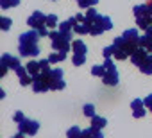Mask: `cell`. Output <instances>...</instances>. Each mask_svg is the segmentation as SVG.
<instances>
[{
    "label": "cell",
    "mask_w": 152,
    "mask_h": 138,
    "mask_svg": "<svg viewBox=\"0 0 152 138\" xmlns=\"http://www.w3.org/2000/svg\"><path fill=\"white\" fill-rule=\"evenodd\" d=\"M83 136H93V138H102V129H99V127L91 126L90 129L83 131Z\"/></svg>",
    "instance_id": "18"
},
{
    "label": "cell",
    "mask_w": 152,
    "mask_h": 138,
    "mask_svg": "<svg viewBox=\"0 0 152 138\" xmlns=\"http://www.w3.org/2000/svg\"><path fill=\"white\" fill-rule=\"evenodd\" d=\"M113 48H115V52H113V56H115V59H118V61H124V59H127L132 52H134V48L125 41V38L124 36H120V38H115V41H113Z\"/></svg>",
    "instance_id": "4"
},
{
    "label": "cell",
    "mask_w": 152,
    "mask_h": 138,
    "mask_svg": "<svg viewBox=\"0 0 152 138\" xmlns=\"http://www.w3.org/2000/svg\"><path fill=\"white\" fill-rule=\"evenodd\" d=\"M11 18H7V16H2V18H0V29H2V31H9L11 29Z\"/></svg>",
    "instance_id": "26"
},
{
    "label": "cell",
    "mask_w": 152,
    "mask_h": 138,
    "mask_svg": "<svg viewBox=\"0 0 152 138\" xmlns=\"http://www.w3.org/2000/svg\"><path fill=\"white\" fill-rule=\"evenodd\" d=\"M109 29H113V22H111V18H109V16H102V15H99V16L93 20V23H91V31H90V34H91V36H100V34H104V32L109 31Z\"/></svg>",
    "instance_id": "5"
},
{
    "label": "cell",
    "mask_w": 152,
    "mask_h": 138,
    "mask_svg": "<svg viewBox=\"0 0 152 138\" xmlns=\"http://www.w3.org/2000/svg\"><path fill=\"white\" fill-rule=\"evenodd\" d=\"M104 65H106V76L102 77V83L106 86H116L118 84V72H116V66H115L113 59L106 57Z\"/></svg>",
    "instance_id": "6"
},
{
    "label": "cell",
    "mask_w": 152,
    "mask_h": 138,
    "mask_svg": "<svg viewBox=\"0 0 152 138\" xmlns=\"http://www.w3.org/2000/svg\"><path fill=\"white\" fill-rule=\"evenodd\" d=\"M47 27L48 29L57 27V15H47Z\"/></svg>",
    "instance_id": "25"
},
{
    "label": "cell",
    "mask_w": 152,
    "mask_h": 138,
    "mask_svg": "<svg viewBox=\"0 0 152 138\" xmlns=\"http://www.w3.org/2000/svg\"><path fill=\"white\" fill-rule=\"evenodd\" d=\"M140 47H145L148 52H152V36H148L147 32L140 38Z\"/></svg>",
    "instance_id": "19"
},
{
    "label": "cell",
    "mask_w": 152,
    "mask_h": 138,
    "mask_svg": "<svg viewBox=\"0 0 152 138\" xmlns=\"http://www.w3.org/2000/svg\"><path fill=\"white\" fill-rule=\"evenodd\" d=\"M20 4V0H0V7L2 9H11Z\"/></svg>",
    "instance_id": "22"
},
{
    "label": "cell",
    "mask_w": 152,
    "mask_h": 138,
    "mask_svg": "<svg viewBox=\"0 0 152 138\" xmlns=\"http://www.w3.org/2000/svg\"><path fill=\"white\" fill-rule=\"evenodd\" d=\"M32 79H34V76H31V74L27 72V74H23V76L20 77V84H22V86H29V84H32Z\"/></svg>",
    "instance_id": "27"
},
{
    "label": "cell",
    "mask_w": 152,
    "mask_h": 138,
    "mask_svg": "<svg viewBox=\"0 0 152 138\" xmlns=\"http://www.w3.org/2000/svg\"><path fill=\"white\" fill-rule=\"evenodd\" d=\"M84 16H86V22H90V23H93V20H95V18L99 16V13H97V9H88Z\"/></svg>",
    "instance_id": "28"
},
{
    "label": "cell",
    "mask_w": 152,
    "mask_h": 138,
    "mask_svg": "<svg viewBox=\"0 0 152 138\" xmlns=\"http://www.w3.org/2000/svg\"><path fill=\"white\" fill-rule=\"evenodd\" d=\"M99 2V0H77V4H79V7H93L95 4Z\"/></svg>",
    "instance_id": "29"
},
{
    "label": "cell",
    "mask_w": 152,
    "mask_h": 138,
    "mask_svg": "<svg viewBox=\"0 0 152 138\" xmlns=\"http://www.w3.org/2000/svg\"><path fill=\"white\" fill-rule=\"evenodd\" d=\"M48 38H50V41H52V48H54V50L68 52L70 47H72V38H68V36L63 34L61 31H50Z\"/></svg>",
    "instance_id": "3"
},
{
    "label": "cell",
    "mask_w": 152,
    "mask_h": 138,
    "mask_svg": "<svg viewBox=\"0 0 152 138\" xmlns=\"http://www.w3.org/2000/svg\"><path fill=\"white\" fill-rule=\"evenodd\" d=\"M147 56H148V50H147L145 47H138V48L131 54V61H132V65L140 66V65L147 59Z\"/></svg>",
    "instance_id": "13"
},
{
    "label": "cell",
    "mask_w": 152,
    "mask_h": 138,
    "mask_svg": "<svg viewBox=\"0 0 152 138\" xmlns=\"http://www.w3.org/2000/svg\"><path fill=\"white\" fill-rule=\"evenodd\" d=\"M25 66H27V70H29V74H31V76H36V74H39V72H41L39 61H29Z\"/></svg>",
    "instance_id": "17"
},
{
    "label": "cell",
    "mask_w": 152,
    "mask_h": 138,
    "mask_svg": "<svg viewBox=\"0 0 152 138\" xmlns=\"http://www.w3.org/2000/svg\"><path fill=\"white\" fill-rule=\"evenodd\" d=\"M48 59H50V63H61V61L66 59V52H63V50H56V52H52V54L48 56Z\"/></svg>",
    "instance_id": "16"
},
{
    "label": "cell",
    "mask_w": 152,
    "mask_h": 138,
    "mask_svg": "<svg viewBox=\"0 0 152 138\" xmlns=\"http://www.w3.org/2000/svg\"><path fill=\"white\" fill-rule=\"evenodd\" d=\"M32 90H34L36 93H43V92L50 90V84H48L47 74L39 72V74H36V76H34V79H32Z\"/></svg>",
    "instance_id": "10"
},
{
    "label": "cell",
    "mask_w": 152,
    "mask_h": 138,
    "mask_svg": "<svg viewBox=\"0 0 152 138\" xmlns=\"http://www.w3.org/2000/svg\"><path fill=\"white\" fill-rule=\"evenodd\" d=\"M138 68H140V72H141V74H145V76H152V54H148L147 59H145Z\"/></svg>",
    "instance_id": "14"
},
{
    "label": "cell",
    "mask_w": 152,
    "mask_h": 138,
    "mask_svg": "<svg viewBox=\"0 0 152 138\" xmlns=\"http://www.w3.org/2000/svg\"><path fill=\"white\" fill-rule=\"evenodd\" d=\"M15 72H16V76H18V77H22V76H23V74H27L29 70H27V66H22V65H20V66L16 68V70H15Z\"/></svg>",
    "instance_id": "33"
},
{
    "label": "cell",
    "mask_w": 152,
    "mask_h": 138,
    "mask_svg": "<svg viewBox=\"0 0 152 138\" xmlns=\"http://www.w3.org/2000/svg\"><path fill=\"white\" fill-rule=\"evenodd\" d=\"M147 6H148V11H150V16H152V0H150V2H147Z\"/></svg>",
    "instance_id": "36"
},
{
    "label": "cell",
    "mask_w": 152,
    "mask_h": 138,
    "mask_svg": "<svg viewBox=\"0 0 152 138\" xmlns=\"http://www.w3.org/2000/svg\"><path fill=\"white\" fill-rule=\"evenodd\" d=\"M122 36L125 38V41H127V43H129V45H131L134 50L140 47V38H141V36L138 34V31H136V29H127V31H125Z\"/></svg>",
    "instance_id": "11"
},
{
    "label": "cell",
    "mask_w": 152,
    "mask_h": 138,
    "mask_svg": "<svg viewBox=\"0 0 152 138\" xmlns=\"http://www.w3.org/2000/svg\"><path fill=\"white\" fill-rule=\"evenodd\" d=\"M70 138H77V136H83V131L79 129V127H72V129H68V133H66Z\"/></svg>",
    "instance_id": "30"
},
{
    "label": "cell",
    "mask_w": 152,
    "mask_h": 138,
    "mask_svg": "<svg viewBox=\"0 0 152 138\" xmlns=\"http://www.w3.org/2000/svg\"><path fill=\"white\" fill-rule=\"evenodd\" d=\"M47 79L50 84V90L57 92V90H64L66 83L63 81V70L61 68H52L50 72H47Z\"/></svg>",
    "instance_id": "7"
},
{
    "label": "cell",
    "mask_w": 152,
    "mask_h": 138,
    "mask_svg": "<svg viewBox=\"0 0 152 138\" xmlns=\"http://www.w3.org/2000/svg\"><path fill=\"white\" fill-rule=\"evenodd\" d=\"M83 111H84L86 117H93V115H95V106H93V104H86V106L83 108Z\"/></svg>",
    "instance_id": "31"
},
{
    "label": "cell",
    "mask_w": 152,
    "mask_h": 138,
    "mask_svg": "<svg viewBox=\"0 0 152 138\" xmlns=\"http://www.w3.org/2000/svg\"><path fill=\"white\" fill-rule=\"evenodd\" d=\"M39 66H41V72H43V74H47V72L52 70V68H50V59H48V57L39 59Z\"/></svg>",
    "instance_id": "24"
},
{
    "label": "cell",
    "mask_w": 152,
    "mask_h": 138,
    "mask_svg": "<svg viewBox=\"0 0 152 138\" xmlns=\"http://www.w3.org/2000/svg\"><path fill=\"white\" fill-rule=\"evenodd\" d=\"M91 76H95V77H104L106 76V65H95L93 68H91Z\"/></svg>",
    "instance_id": "20"
},
{
    "label": "cell",
    "mask_w": 152,
    "mask_h": 138,
    "mask_svg": "<svg viewBox=\"0 0 152 138\" xmlns=\"http://www.w3.org/2000/svg\"><path fill=\"white\" fill-rule=\"evenodd\" d=\"M41 34L32 29L29 32H23L20 36V47H18V52L22 57H36L39 54V47H38V41H39Z\"/></svg>",
    "instance_id": "1"
},
{
    "label": "cell",
    "mask_w": 152,
    "mask_h": 138,
    "mask_svg": "<svg viewBox=\"0 0 152 138\" xmlns=\"http://www.w3.org/2000/svg\"><path fill=\"white\" fill-rule=\"evenodd\" d=\"M145 101H141V99H134L132 102H131V109H132V117L134 118H143L145 117Z\"/></svg>",
    "instance_id": "12"
},
{
    "label": "cell",
    "mask_w": 152,
    "mask_h": 138,
    "mask_svg": "<svg viewBox=\"0 0 152 138\" xmlns=\"http://www.w3.org/2000/svg\"><path fill=\"white\" fill-rule=\"evenodd\" d=\"M113 52H115V48H113V45H111V47H106V48L102 50V56H104V57H111Z\"/></svg>",
    "instance_id": "32"
},
{
    "label": "cell",
    "mask_w": 152,
    "mask_h": 138,
    "mask_svg": "<svg viewBox=\"0 0 152 138\" xmlns=\"http://www.w3.org/2000/svg\"><path fill=\"white\" fill-rule=\"evenodd\" d=\"M23 118H25V115H23L22 111H16V113H15V122H16V124H20Z\"/></svg>",
    "instance_id": "35"
},
{
    "label": "cell",
    "mask_w": 152,
    "mask_h": 138,
    "mask_svg": "<svg viewBox=\"0 0 152 138\" xmlns=\"http://www.w3.org/2000/svg\"><path fill=\"white\" fill-rule=\"evenodd\" d=\"M143 101H145V106H147V109H150V111H152V93H150V95H147Z\"/></svg>",
    "instance_id": "34"
},
{
    "label": "cell",
    "mask_w": 152,
    "mask_h": 138,
    "mask_svg": "<svg viewBox=\"0 0 152 138\" xmlns=\"http://www.w3.org/2000/svg\"><path fill=\"white\" fill-rule=\"evenodd\" d=\"M38 129H39V122L38 120H31L27 117L18 124V131L23 133V134H27V136H34L38 133Z\"/></svg>",
    "instance_id": "9"
},
{
    "label": "cell",
    "mask_w": 152,
    "mask_h": 138,
    "mask_svg": "<svg viewBox=\"0 0 152 138\" xmlns=\"http://www.w3.org/2000/svg\"><path fill=\"white\" fill-rule=\"evenodd\" d=\"M145 32H147V34H148V36H152V25H150V27H148V29H147V31H145Z\"/></svg>",
    "instance_id": "37"
},
{
    "label": "cell",
    "mask_w": 152,
    "mask_h": 138,
    "mask_svg": "<svg viewBox=\"0 0 152 138\" xmlns=\"http://www.w3.org/2000/svg\"><path fill=\"white\" fill-rule=\"evenodd\" d=\"M0 66H2V70H0V76L4 77V76L7 74L9 68H11V70H16V68L20 66V59L15 57V56H11V54H4L2 59H0Z\"/></svg>",
    "instance_id": "8"
},
{
    "label": "cell",
    "mask_w": 152,
    "mask_h": 138,
    "mask_svg": "<svg viewBox=\"0 0 152 138\" xmlns=\"http://www.w3.org/2000/svg\"><path fill=\"white\" fill-rule=\"evenodd\" d=\"M72 63H73L75 66H81V65H84V63H86V54H73V57H72Z\"/></svg>",
    "instance_id": "23"
},
{
    "label": "cell",
    "mask_w": 152,
    "mask_h": 138,
    "mask_svg": "<svg viewBox=\"0 0 152 138\" xmlns=\"http://www.w3.org/2000/svg\"><path fill=\"white\" fill-rule=\"evenodd\" d=\"M27 23H29L32 29H36V31L41 34V38L50 34V32H48V27H47V15L41 13V11H34V13L29 16Z\"/></svg>",
    "instance_id": "2"
},
{
    "label": "cell",
    "mask_w": 152,
    "mask_h": 138,
    "mask_svg": "<svg viewBox=\"0 0 152 138\" xmlns=\"http://www.w3.org/2000/svg\"><path fill=\"white\" fill-rule=\"evenodd\" d=\"M106 124H107V120H106L104 117H99V115H93V117H91V126H95V127L102 129Z\"/></svg>",
    "instance_id": "21"
},
{
    "label": "cell",
    "mask_w": 152,
    "mask_h": 138,
    "mask_svg": "<svg viewBox=\"0 0 152 138\" xmlns=\"http://www.w3.org/2000/svg\"><path fill=\"white\" fill-rule=\"evenodd\" d=\"M72 50H73V54H86V52H88L86 43H84L83 40H75V41L72 43Z\"/></svg>",
    "instance_id": "15"
}]
</instances>
